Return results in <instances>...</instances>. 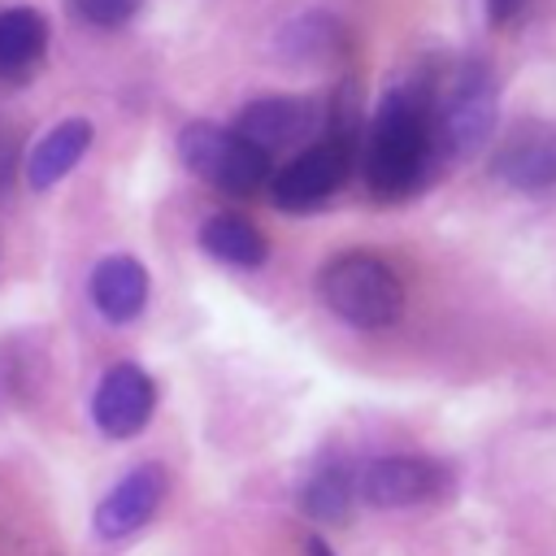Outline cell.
Instances as JSON below:
<instances>
[{
  "label": "cell",
  "mask_w": 556,
  "mask_h": 556,
  "mask_svg": "<svg viewBox=\"0 0 556 556\" xmlns=\"http://www.w3.org/2000/svg\"><path fill=\"white\" fill-rule=\"evenodd\" d=\"M434 161L430 100L413 87H391L378 104L365 143V182L378 200H404L421 187Z\"/></svg>",
  "instance_id": "6da1fadb"
},
{
  "label": "cell",
  "mask_w": 556,
  "mask_h": 556,
  "mask_svg": "<svg viewBox=\"0 0 556 556\" xmlns=\"http://www.w3.org/2000/svg\"><path fill=\"white\" fill-rule=\"evenodd\" d=\"M500 117V87L491 65L465 56L447 70L443 91L430 100V130H434V156L469 161L486 148Z\"/></svg>",
  "instance_id": "7a4b0ae2"
},
{
  "label": "cell",
  "mask_w": 556,
  "mask_h": 556,
  "mask_svg": "<svg viewBox=\"0 0 556 556\" xmlns=\"http://www.w3.org/2000/svg\"><path fill=\"white\" fill-rule=\"evenodd\" d=\"M317 295L339 321H348L356 330L395 326L400 313H404V282L374 252H339V256H330L321 265V274H317Z\"/></svg>",
  "instance_id": "3957f363"
},
{
  "label": "cell",
  "mask_w": 556,
  "mask_h": 556,
  "mask_svg": "<svg viewBox=\"0 0 556 556\" xmlns=\"http://www.w3.org/2000/svg\"><path fill=\"white\" fill-rule=\"evenodd\" d=\"M178 156L195 178H204L208 187H217L226 195H252L274 174V165L261 148H252L248 139H239L235 130H226L217 122H187L178 130Z\"/></svg>",
  "instance_id": "277c9868"
},
{
  "label": "cell",
  "mask_w": 556,
  "mask_h": 556,
  "mask_svg": "<svg viewBox=\"0 0 556 556\" xmlns=\"http://www.w3.org/2000/svg\"><path fill=\"white\" fill-rule=\"evenodd\" d=\"M348 143L339 135H326L308 143L300 156H291L282 169L269 174V195L282 213H308L313 204L330 200L339 182L348 178Z\"/></svg>",
  "instance_id": "5b68a950"
},
{
  "label": "cell",
  "mask_w": 556,
  "mask_h": 556,
  "mask_svg": "<svg viewBox=\"0 0 556 556\" xmlns=\"http://www.w3.org/2000/svg\"><path fill=\"white\" fill-rule=\"evenodd\" d=\"M156 408V382L148 369H139L135 361H117L113 369H104V378L96 382L91 395V421L100 434L109 439H135L148 417Z\"/></svg>",
  "instance_id": "8992f818"
},
{
  "label": "cell",
  "mask_w": 556,
  "mask_h": 556,
  "mask_svg": "<svg viewBox=\"0 0 556 556\" xmlns=\"http://www.w3.org/2000/svg\"><path fill=\"white\" fill-rule=\"evenodd\" d=\"M447 486V473L426 456H374L356 469V495L374 508H413Z\"/></svg>",
  "instance_id": "52a82bcc"
},
{
  "label": "cell",
  "mask_w": 556,
  "mask_h": 556,
  "mask_svg": "<svg viewBox=\"0 0 556 556\" xmlns=\"http://www.w3.org/2000/svg\"><path fill=\"white\" fill-rule=\"evenodd\" d=\"M491 174L508 182L513 191H552L556 187V122H543V117L517 122L500 139L491 156Z\"/></svg>",
  "instance_id": "ba28073f"
},
{
  "label": "cell",
  "mask_w": 556,
  "mask_h": 556,
  "mask_svg": "<svg viewBox=\"0 0 556 556\" xmlns=\"http://www.w3.org/2000/svg\"><path fill=\"white\" fill-rule=\"evenodd\" d=\"M230 130L269 156L278 148H295V143L313 139L321 130V109L308 96H261L239 109Z\"/></svg>",
  "instance_id": "9c48e42d"
},
{
  "label": "cell",
  "mask_w": 556,
  "mask_h": 556,
  "mask_svg": "<svg viewBox=\"0 0 556 556\" xmlns=\"http://www.w3.org/2000/svg\"><path fill=\"white\" fill-rule=\"evenodd\" d=\"M165 491H169V473H165V465H156V460L135 465V469L122 473V482L96 504V517H91L96 534H100L104 543L130 539L135 530H143V526L156 517Z\"/></svg>",
  "instance_id": "30bf717a"
},
{
  "label": "cell",
  "mask_w": 556,
  "mask_h": 556,
  "mask_svg": "<svg viewBox=\"0 0 556 556\" xmlns=\"http://www.w3.org/2000/svg\"><path fill=\"white\" fill-rule=\"evenodd\" d=\"M87 291H91V304L104 321L113 326H126L143 313L148 304V269L126 256V252H113L104 261H96L91 278H87Z\"/></svg>",
  "instance_id": "8fae6325"
},
{
  "label": "cell",
  "mask_w": 556,
  "mask_h": 556,
  "mask_svg": "<svg viewBox=\"0 0 556 556\" xmlns=\"http://www.w3.org/2000/svg\"><path fill=\"white\" fill-rule=\"evenodd\" d=\"M91 122L87 117H65V122H56L35 148H30V161H26V182L35 187V191H48L52 182H61L83 156H87V148H91Z\"/></svg>",
  "instance_id": "7c38bea8"
},
{
  "label": "cell",
  "mask_w": 556,
  "mask_h": 556,
  "mask_svg": "<svg viewBox=\"0 0 556 556\" xmlns=\"http://www.w3.org/2000/svg\"><path fill=\"white\" fill-rule=\"evenodd\" d=\"M200 248L208 256H217L222 265H235V269H256L269 256L265 235L248 217H239V213H213L200 226Z\"/></svg>",
  "instance_id": "4fadbf2b"
},
{
  "label": "cell",
  "mask_w": 556,
  "mask_h": 556,
  "mask_svg": "<svg viewBox=\"0 0 556 556\" xmlns=\"http://www.w3.org/2000/svg\"><path fill=\"white\" fill-rule=\"evenodd\" d=\"M48 48V22L39 9H0V78H17L39 65Z\"/></svg>",
  "instance_id": "5bb4252c"
},
{
  "label": "cell",
  "mask_w": 556,
  "mask_h": 556,
  "mask_svg": "<svg viewBox=\"0 0 556 556\" xmlns=\"http://www.w3.org/2000/svg\"><path fill=\"white\" fill-rule=\"evenodd\" d=\"M278 52L295 65H326L343 52V26L330 13H300L278 30Z\"/></svg>",
  "instance_id": "9a60e30c"
},
{
  "label": "cell",
  "mask_w": 556,
  "mask_h": 556,
  "mask_svg": "<svg viewBox=\"0 0 556 556\" xmlns=\"http://www.w3.org/2000/svg\"><path fill=\"white\" fill-rule=\"evenodd\" d=\"M352 500H356V469L330 460L321 465L304 486H300V508L313 517V521H343L352 513Z\"/></svg>",
  "instance_id": "2e32d148"
},
{
  "label": "cell",
  "mask_w": 556,
  "mask_h": 556,
  "mask_svg": "<svg viewBox=\"0 0 556 556\" xmlns=\"http://www.w3.org/2000/svg\"><path fill=\"white\" fill-rule=\"evenodd\" d=\"M139 9H143V0H70V13L87 26H100V30L126 26Z\"/></svg>",
  "instance_id": "e0dca14e"
},
{
  "label": "cell",
  "mask_w": 556,
  "mask_h": 556,
  "mask_svg": "<svg viewBox=\"0 0 556 556\" xmlns=\"http://www.w3.org/2000/svg\"><path fill=\"white\" fill-rule=\"evenodd\" d=\"M17 156H22V143H17V126L9 117H0V195L13 187L17 178Z\"/></svg>",
  "instance_id": "ac0fdd59"
},
{
  "label": "cell",
  "mask_w": 556,
  "mask_h": 556,
  "mask_svg": "<svg viewBox=\"0 0 556 556\" xmlns=\"http://www.w3.org/2000/svg\"><path fill=\"white\" fill-rule=\"evenodd\" d=\"M526 4H530V0H486V13H491V22H500V26H504V22H513Z\"/></svg>",
  "instance_id": "d6986e66"
},
{
  "label": "cell",
  "mask_w": 556,
  "mask_h": 556,
  "mask_svg": "<svg viewBox=\"0 0 556 556\" xmlns=\"http://www.w3.org/2000/svg\"><path fill=\"white\" fill-rule=\"evenodd\" d=\"M304 556H334V547H330L326 539H317V534H308V543H304Z\"/></svg>",
  "instance_id": "ffe728a7"
}]
</instances>
